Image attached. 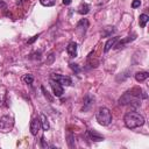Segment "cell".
Here are the masks:
<instances>
[{"mask_svg":"<svg viewBox=\"0 0 149 149\" xmlns=\"http://www.w3.org/2000/svg\"><path fill=\"white\" fill-rule=\"evenodd\" d=\"M147 98V93L141 87H133L128 91H126L119 99V104L125 105H132L134 107H139L141 105V100Z\"/></svg>","mask_w":149,"mask_h":149,"instance_id":"1","label":"cell"},{"mask_svg":"<svg viewBox=\"0 0 149 149\" xmlns=\"http://www.w3.org/2000/svg\"><path fill=\"white\" fill-rule=\"evenodd\" d=\"M123 122L127 128L134 129L144 123V118L137 112H128L123 118Z\"/></svg>","mask_w":149,"mask_h":149,"instance_id":"2","label":"cell"},{"mask_svg":"<svg viewBox=\"0 0 149 149\" xmlns=\"http://www.w3.org/2000/svg\"><path fill=\"white\" fill-rule=\"evenodd\" d=\"M95 119H97V121H98L99 125H101V126H108L112 122V119L113 118H112L111 111L107 107H100L97 111Z\"/></svg>","mask_w":149,"mask_h":149,"instance_id":"3","label":"cell"},{"mask_svg":"<svg viewBox=\"0 0 149 149\" xmlns=\"http://www.w3.org/2000/svg\"><path fill=\"white\" fill-rule=\"evenodd\" d=\"M14 126V119L9 115H3L0 118V130L3 133H7L12 130Z\"/></svg>","mask_w":149,"mask_h":149,"instance_id":"4","label":"cell"},{"mask_svg":"<svg viewBox=\"0 0 149 149\" xmlns=\"http://www.w3.org/2000/svg\"><path fill=\"white\" fill-rule=\"evenodd\" d=\"M87 28H88V20H87V19H81V20L77 23V26H76V34L78 35V37H79L80 40L84 38Z\"/></svg>","mask_w":149,"mask_h":149,"instance_id":"5","label":"cell"},{"mask_svg":"<svg viewBox=\"0 0 149 149\" xmlns=\"http://www.w3.org/2000/svg\"><path fill=\"white\" fill-rule=\"evenodd\" d=\"M50 78L58 81L61 85L63 86H70L72 84V80L69 76H65V74H59V73H51L50 74Z\"/></svg>","mask_w":149,"mask_h":149,"instance_id":"6","label":"cell"},{"mask_svg":"<svg viewBox=\"0 0 149 149\" xmlns=\"http://www.w3.org/2000/svg\"><path fill=\"white\" fill-rule=\"evenodd\" d=\"M51 88H52V92H54V95L55 97H62L63 93H64V88H63V85H61L58 81L54 80V79H50L49 81Z\"/></svg>","mask_w":149,"mask_h":149,"instance_id":"7","label":"cell"},{"mask_svg":"<svg viewBox=\"0 0 149 149\" xmlns=\"http://www.w3.org/2000/svg\"><path fill=\"white\" fill-rule=\"evenodd\" d=\"M94 104V97L92 94H86L85 98H84V106H83V111L84 112H87L92 108Z\"/></svg>","mask_w":149,"mask_h":149,"instance_id":"8","label":"cell"},{"mask_svg":"<svg viewBox=\"0 0 149 149\" xmlns=\"http://www.w3.org/2000/svg\"><path fill=\"white\" fill-rule=\"evenodd\" d=\"M40 127H41L40 119H37V118L31 119V121H30V133H31L33 135H36V134H37Z\"/></svg>","mask_w":149,"mask_h":149,"instance_id":"9","label":"cell"},{"mask_svg":"<svg viewBox=\"0 0 149 149\" xmlns=\"http://www.w3.org/2000/svg\"><path fill=\"white\" fill-rule=\"evenodd\" d=\"M66 52L69 54V56L70 57H76L77 56V43L76 42H70L69 44H68V47H66Z\"/></svg>","mask_w":149,"mask_h":149,"instance_id":"10","label":"cell"},{"mask_svg":"<svg viewBox=\"0 0 149 149\" xmlns=\"http://www.w3.org/2000/svg\"><path fill=\"white\" fill-rule=\"evenodd\" d=\"M87 134H88V136H90V139H91L92 141L99 142V141H102V140H104V136H102L101 134H99V133H98L97 130H94V129H88Z\"/></svg>","mask_w":149,"mask_h":149,"instance_id":"11","label":"cell"},{"mask_svg":"<svg viewBox=\"0 0 149 149\" xmlns=\"http://www.w3.org/2000/svg\"><path fill=\"white\" fill-rule=\"evenodd\" d=\"M136 38V34H133L132 36H127L126 38H123V40H121V41H119V43L118 44H115L114 45V48L115 49H119V48H122L126 43H128V42H132V41H134Z\"/></svg>","mask_w":149,"mask_h":149,"instance_id":"12","label":"cell"},{"mask_svg":"<svg viewBox=\"0 0 149 149\" xmlns=\"http://www.w3.org/2000/svg\"><path fill=\"white\" fill-rule=\"evenodd\" d=\"M119 41V37H111V38H108L107 40V42L105 43V48H104V51L105 52H107L108 50H111L112 49V47H114L115 44H116V42Z\"/></svg>","mask_w":149,"mask_h":149,"instance_id":"13","label":"cell"},{"mask_svg":"<svg viewBox=\"0 0 149 149\" xmlns=\"http://www.w3.org/2000/svg\"><path fill=\"white\" fill-rule=\"evenodd\" d=\"M148 77H149V73H148L147 71H140V72H136V73H135V79H136V81H139V83L144 81Z\"/></svg>","mask_w":149,"mask_h":149,"instance_id":"14","label":"cell"},{"mask_svg":"<svg viewBox=\"0 0 149 149\" xmlns=\"http://www.w3.org/2000/svg\"><path fill=\"white\" fill-rule=\"evenodd\" d=\"M40 123H41V127H42V129H43V130H48V129H49V127H50L49 121H48V118H47L43 113L40 115Z\"/></svg>","mask_w":149,"mask_h":149,"instance_id":"15","label":"cell"},{"mask_svg":"<svg viewBox=\"0 0 149 149\" xmlns=\"http://www.w3.org/2000/svg\"><path fill=\"white\" fill-rule=\"evenodd\" d=\"M77 10H78L79 14H81V15H86V14L90 12V6H88L87 3H85V2H83V3L79 5V7H78Z\"/></svg>","mask_w":149,"mask_h":149,"instance_id":"16","label":"cell"},{"mask_svg":"<svg viewBox=\"0 0 149 149\" xmlns=\"http://www.w3.org/2000/svg\"><path fill=\"white\" fill-rule=\"evenodd\" d=\"M114 31V27L113 26H108V27H105L104 30L101 31V36L102 37H108L112 35V33Z\"/></svg>","mask_w":149,"mask_h":149,"instance_id":"17","label":"cell"},{"mask_svg":"<svg viewBox=\"0 0 149 149\" xmlns=\"http://www.w3.org/2000/svg\"><path fill=\"white\" fill-rule=\"evenodd\" d=\"M148 21H149V16H148L147 14H141V15H140V17H139V23H140V27L144 28Z\"/></svg>","mask_w":149,"mask_h":149,"instance_id":"18","label":"cell"},{"mask_svg":"<svg viewBox=\"0 0 149 149\" xmlns=\"http://www.w3.org/2000/svg\"><path fill=\"white\" fill-rule=\"evenodd\" d=\"M40 2H41V5H43L45 7H52V6H55L56 0H40Z\"/></svg>","mask_w":149,"mask_h":149,"instance_id":"19","label":"cell"},{"mask_svg":"<svg viewBox=\"0 0 149 149\" xmlns=\"http://www.w3.org/2000/svg\"><path fill=\"white\" fill-rule=\"evenodd\" d=\"M23 81L26 83V84H31L33 81H34V77H33V74H24L23 76Z\"/></svg>","mask_w":149,"mask_h":149,"instance_id":"20","label":"cell"},{"mask_svg":"<svg viewBox=\"0 0 149 149\" xmlns=\"http://www.w3.org/2000/svg\"><path fill=\"white\" fill-rule=\"evenodd\" d=\"M29 58L30 59H37V61H40L41 59V51H35V52L30 54L29 55Z\"/></svg>","mask_w":149,"mask_h":149,"instance_id":"21","label":"cell"},{"mask_svg":"<svg viewBox=\"0 0 149 149\" xmlns=\"http://www.w3.org/2000/svg\"><path fill=\"white\" fill-rule=\"evenodd\" d=\"M41 90H42V92H43L44 97H45V98H47V99H48V100H49L50 102H52V101H54V98H52V97H50L49 92H48V91H47V90L44 88V86H41Z\"/></svg>","mask_w":149,"mask_h":149,"instance_id":"22","label":"cell"},{"mask_svg":"<svg viewBox=\"0 0 149 149\" xmlns=\"http://www.w3.org/2000/svg\"><path fill=\"white\" fill-rule=\"evenodd\" d=\"M54 61H55V54H54V52H50V54L48 55V58H47V64L50 65V64L54 63Z\"/></svg>","mask_w":149,"mask_h":149,"instance_id":"23","label":"cell"},{"mask_svg":"<svg viewBox=\"0 0 149 149\" xmlns=\"http://www.w3.org/2000/svg\"><path fill=\"white\" fill-rule=\"evenodd\" d=\"M70 68H71L76 73H78V72H79V70H80V69H79V66H78V64H74V63H70Z\"/></svg>","mask_w":149,"mask_h":149,"instance_id":"24","label":"cell"},{"mask_svg":"<svg viewBox=\"0 0 149 149\" xmlns=\"http://www.w3.org/2000/svg\"><path fill=\"white\" fill-rule=\"evenodd\" d=\"M140 5H141V0H133V2H132L133 8H137V7H140Z\"/></svg>","mask_w":149,"mask_h":149,"instance_id":"25","label":"cell"},{"mask_svg":"<svg viewBox=\"0 0 149 149\" xmlns=\"http://www.w3.org/2000/svg\"><path fill=\"white\" fill-rule=\"evenodd\" d=\"M40 35H41V34H37V35L33 36V37H31L30 40H28V44H31V43H34V42H35V41H36V40H37V38L40 37Z\"/></svg>","mask_w":149,"mask_h":149,"instance_id":"26","label":"cell"},{"mask_svg":"<svg viewBox=\"0 0 149 149\" xmlns=\"http://www.w3.org/2000/svg\"><path fill=\"white\" fill-rule=\"evenodd\" d=\"M41 147H42V148H48V144L45 143V139H44V136L41 137Z\"/></svg>","mask_w":149,"mask_h":149,"instance_id":"27","label":"cell"},{"mask_svg":"<svg viewBox=\"0 0 149 149\" xmlns=\"http://www.w3.org/2000/svg\"><path fill=\"white\" fill-rule=\"evenodd\" d=\"M7 7V5H6V2H3L2 0H0V9H5Z\"/></svg>","mask_w":149,"mask_h":149,"instance_id":"28","label":"cell"},{"mask_svg":"<svg viewBox=\"0 0 149 149\" xmlns=\"http://www.w3.org/2000/svg\"><path fill=\"white\" fill-rule=\"evenodd\" d=\"M63 3L64 5H70L71 3V0H63Z\"/></svg>","mask_w":149,"mask_h":149,"instance_id":"29","label":"cell"},{"mask_svg":"<svg viewBox=\"0 0 149 149\" xmlns=\"http://www.w3.org/2000/svg\"><path fill=\"white\" fill-rule=\"evenodd\" d=\"M24 1H27V0H20V2H19V3H20V5H21V3H23V2H24Z\"/></svg>","mask_w":149,"mask_h":149,"instance_id":"30","label":"cell"}]
</instances>
